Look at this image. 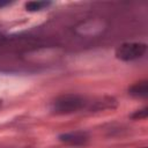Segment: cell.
I'll return each instance as SVG.
<instances>
[{"label": "cell", "instance_id": "cell-3", "mask_svg": "<svg viewBox=\"0 0 148 148\" xmlns=\"http://www.w3.org/2000/svg\"><path fill=\"white\" fill-rule=\"evenodd\" d=\"M59 140L72 147H81L88 143L89 141V134L84 131H73L68 133H62L59 135Z\"/></svg>", "mask_w": 148, "mask_h": 148}, {"label": "cell", "instance_id": "cell-5", "mask_svg": "<svg viewBox=\"0 0 148 148\" xmlns=\"http://www.w3.org/2000/svg\"><path fill=\"white\" fill-rule=\"evenodd\" d=\"M51 5L50 1H29L25 3V9L29 12H37L42 10Z\"/></svg>", "mask_w": 148, "mask_h": 148}, {"label": "cell", "instance_id": "cell-7", "mask_svg": "<svg viewBox=\"0 0 148 148\" xmlns=\"http://www.w3.org/2000/svg\"><path fill=\"white\" fill-rule=\"evenodd\" d=\"M8 3H9V1H0V7L6 6V5H8Z\"/></svg>", "mask_w": 148, "mask_h": 148}, {"label": "cell", "instance_id": "cell-1", "mask_svg": "<svg viewBox=\"0 0 148 148\" xmlns=\"http://www.w3.org/2000/svg\"><path fill=\"white\" fill-rule=\"evenodd\" d=\"M87 101L83 96L76 94H65L58 96L51 103V111L56 114H69L83 109Z\"/></svg>", "mask_w": 148, "mask_h": 148}, {"label": "cell", "instance_id": "cell-4", "mask_svg": "<svg viewBox=\"0 0 148 148\" xmlns=\"http://www.w3.org/2000/svg\"><path fill=\"white\" fill-rule=\"evenodd\" d=\"M128 94L135 98H145L148 95V81L142 80L135 82L128 88Z\"/></svg>", "mask_w": 148, "mask_h": 148}, {"label": "cell", "instance_id": "cell-8", "mask_svg": "<svg viewBox=\"0 0 148 148\" xmlns=\"http://www.w3.org/2000/svg\"><path fill=\"white\" fill-rule=\"evenodd\" d=\"M141 148H147V147H141Z\"/></svg>", "mask_w": 148, "mask_h": 148}, {"label": "cell", "instance_id": "cell-2", "mask_svg": "<svg viewBox=\"0 0 148 148\" xmlns=\"http://www.w3.org/2000/svg\"><path fill=\"white\" fill-rule=\"evenodd\" d=\"M147 50L145 43H123L116 49V58L123 61H131L141 58Z\"/></svg>", "mask_w": 148, "mask_h": 148}, {"label": "cell", "instance_id": "cell-6", "mask_svg": "<svg viewBox=\"0 0 148 148\" xmlns=\"http://www.w3.org/2000/svg\"><path fill=\"white\" fill-rule=\"evenodd\" d=\"M148 116V108H143L141 110H136L134 113L131 114V118L133 119H145Z\"/></svg>", "mask_w": 148, "mask_h": 148}]
</instances>
